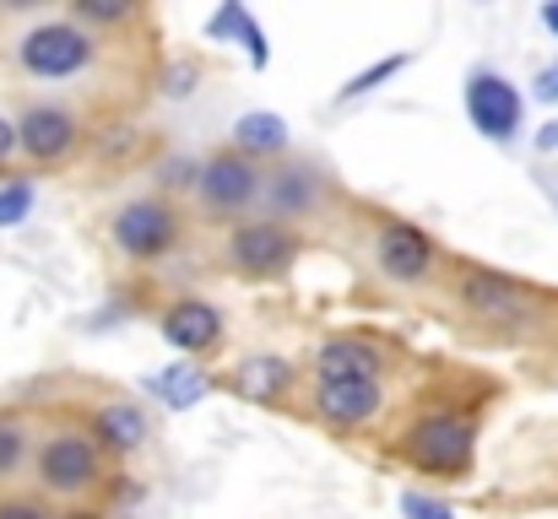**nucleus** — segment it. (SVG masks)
<instances>
[{
    "mask_svg": "<svg viewBox=\"0 0 558 519\" xmlns=\"http://www.w3.org/2000/svg\"><path fill=\"white\" fill-rule=\"evenodd\" d=\"M401 449H407V460H412L417 471L450 477V471H466V466H472L477 433H472V422L456 417V411H428V417H417V422L407 428Z\"/></svg>",
    "mask_w": 558,
    "mask_h": 519,
    "instance_id": "nucleus-1",
    "label": "nucleus"
},
{
    "mask_svg": "<svg viewBox=\"0 0 558 519\" xmlns=\"http://www.w3.org/2000/svg\"><path fill=\"white\" fill-rule=\"evenodd\" d=\"M16 60H22L27 76H44V82L76 76V71H87V60H93V33L76 27V22H44V27H33V33L16 44Z\"/></svg>",
    "mask_w": 558,
    "mask_h": 519,
    "instance_id": "nucleus-2",
    "label": "nucleus"
},
{
    "mask_svg": "<svg viewBox=\"0 0 558 519\" xmlns=\"http://www.w3.org/2000/svg\"><path fill=\"white\" fill-rule=\"evenodd\" d=\"M98 471H104V455L87 433H54L38 449V487L44 493H60V498L87 493L98 482Z\"/></svg>",
    "mask_w": 558,
    "mask_h": 519,
    "instance_id": "nucleus-3",
    "label": "nucleus"
},
{
    "mask_svg": "<svg viewBox=\"0 0 558 519\" xmlns=\"http://www.w3.org/2000/svg\"><path fill=\"white\" fill-rule=\"evenodd\" d=\"M466 114H472V125L488 136V141H515V131H521V120H526V103H521V92H515V82L510 76H499V71H472L466 76Z\"/></svg>",
    "mask_w": 558,
    "mask_h": 519,
    "instance_id": "nucleus-4",
    "label": "nucleus"
},
{
    "mask_svg": "<svg viewBox=\"0 0 558 519\" xmlns=\"http://www.w3.org/2000/svg\"><path fill=\"white\" fill-rule=\"evenodd\" d=\"M174 238H180V217H174L169 200H131L114 217V244L131 260H158V255L174 249Z\"/></svg>",
    "mask_w": 558,
    "mask_h": 519,
    "instance_id": "nucleus-5",
    "label": "nucleus"
},
{
    "mask_svg": "<svg viewBox=\"0 0 558 519\" xmlns=\"http://www.w3.org/2000/svg\"><path fill=\"white\" fill-rule=\"evenodd\" d=\"M195 195L206 211H244L260 200V169L239 152H217L195 169Z\"/></svg>",
    "mask_w": 558,
    "mask_h": 519,
    "instance_id": "nucleus-6",
    "label": "nucleus"
},
{
    "mask_svg": "<svg viewBox=\"0 0 558 519\" xmlns=\"http://www.w3.org/2000/svg\"><path fill=\"white\" fill-rule=\"evenodd\" d=\"M374 265L385 282H423L434 271V238L412 222H385L379 238H374Z\"/></svg>",
    "mask_w": 558,
    "mask_h": 519,
    "instance_id": "nucleus-7",
    "label": "nucleus"
},
{
    "mask_svg": "<svg viewBox=\"0 0 558 519\" xmlns=\"http://www.w3.org/2000/svg\"><path fill=\"white\" fill-rule=\"evenodd\" d=\"M293 255H299V238H293L282 222H244V227H233V238H228V260H233V271H244V276H271V271H282Z\"/></svg>",
    "mask_w": 558,
    "mask_h": 519,
    "instance_id": "nucleus-8",
    "label": "nucleus"
},
{
    "mask_svg": "<svg viewBox=\"0 0 558 519\" xmlns=\"http://www.w3.org/2000/svg\"><path fill=\"white\" fill-rule=\"evenodd\" d=\"M82 125L71 109L60 103H33L22 120H16V152H27L33 163H60L71 147H76Z\"/></svg>",
    "mask_w": 558,
    "mask_h": 519,
    "instance_id": "nucleus-9",
    "label": "nucleus"
},
{
    "mask_svg": "<svg viewBox=\"0 0 558 519\" xmlns=\"http://www.w3.org/2000/svg\"><path fill=\"white\" fill-rule=\"evenodd\" d=\"M315 406L331 428H364L379 417L385 406V390L379 379H320L315 384Z\"/></svg>",
    "mask_w": 558,
    "mask_h": 519,
    "instance_id": "nucleus-10",
    "label": "nucleus"
},
{
    "mask_svg": "<svg viewBox=\"0 0 558 519\" xmlns=\"http://www.w3.org/2000/svg\"><path fill=\"white\" fill-rule=\"evenodd\" d=\"M163 342L180 351H211L222 342V314L206 298H180L163 309Z\"/></svg>",
    "mask_w": 558,
    "mask_h": 519,
    "instance_id": "nucleus-11",
    "label": "nucleus"
},
{
    "mask_svg": "<svg viewBox=\"0 0 558 519\" xmlns=\"http://www.w3.org/2000/svg\"><path fill=\"white\" fill-rule=\"evenodd\" d=\"M461 304L477 314V320H521V309H526V293L510 282V276H499V271H466L461 276Z\"/></svg>",
    "mask_w": 558,
    "mask_h": 519,
    "instance_id": "nucleus-12",
    "label": "nucleus"
},
{
    "mask_svg": "<svg viewBox=\"0 0 558 519\" xmlns=\"http://www.w3.org/2000/svg\"><path fill=\"white\" fill-rule=\"evenodd\" d=\"M93 433H98V438H93L98 449L131 455V449H142V444H147V433H153V428H147V411H142L136 400H109V406L93 417Z\"/></svg>",
    "mask_w": 558,
    "mask_h": 519,
    "instance_id": "nucleus-13",
    "label": "nucleus"
},
{
    "mask_svg": "<svg viewBox=\"0 0 558 519\" xmlns=\"http://www.w3.org/2000/svg\"><path fill=\"white\" fill-rule=\"evenodd\" d=\"M206 33H211V38H228V44H239V49H244V60H250L255 71H266V65H271V49H266V33H260V22H255V11H244L239 0H228V5H217V16L206 22Z\"/></svg>",
    "mask_w": 558,
    "mask_h": 519,
    "instance_id": "nucleus-14",
    "label": "nucleus"
},
{
    "mask_svg": "<svg viewBox=\"0 0 558 519\" xmlns=\"http://www.w3.org/2000/svg\"><path fill=\"white\" fill-rule=\"evenodd\" d=\"M147 390H153V400H158L163 411H190V406H201V400L211 395V379H206V368H195V362H174V368L153 373Z\"/></svg>",
    "mask_w": 558,
    "mask_h": 519,
    "instance_id": "nucleus-15",
    "label": "nucleus"
},
{
    "mask_svg": "<svg viewBox=\"0 0 558 519\" xmlns=\"http://www.w3.org/2000/svg\"><path fill=\"white\" fill-rule=\"evenodd\" d=\"M288 147V120L282 114H266V109H255V114H239L233 120V152L239 158H271V152H282Z\"/></svg>",
    "mask_w": 558,
    "mask_h": 519,
    "instance_id": "nucleus-16",
    "label": "nucleus"
},
{
    "mask_svg": "<svg viewBox=\"0 0 558 519\" xmlns=\"http://www.w3.org/2000/svg\"><path fill=\"white\" fill-rule=\"evenodd\" d=\"M320 379H379V357L364 342H326L315 346V384Z\"/></svg>",
    "mask_w": 558,
    "mask_h": 519,
    "instance_id": "nucleus-17",
    "label": "nucleus"
},
{
    "mask_svg": "<svg viewBox=\"0 0 558 519\" xmlns=\"http://www.w3.org/2000/svg\"><path fill=\"white\" fill-rule=\"evenodd\" d=\"M233 384H239V395L277 400V395L293 384V362H288V357H271V351H255V357H244V362H239Z\"/></svg>",
    "mask_w": 558,
    "mask_h": 519,
    "instance_id": "nucleus-18",
    "label": "nucleus"
},
{
    "mask_svg": "<svg viewBox=\"0 0 558 519\" xmlns=\"http://www.w3.org/2000/svg\"><path fill=\"white\" fill-rule=\"evenodd\" d=\"M260 200H266L271 217H304L315 206V178L304 169H282L271 173V184L260 178Z\"/></svg>",
    "mask_w": 558,
    "mask_h": 519,
    "instance_id": "nucleus-19",
    "label": "nucleus"
},
{
    "mask_svg": "<svg viewBox=\"0 0 558 519\" xmlns=\"http://www.w3.org/2000/svg\"><path fill=\"white\" fill-rule=\"evenodd\" d=\"M396 71H407V54H385L379 65H369V71H359V76H353V82H348V87H342L337 98H342V103H353V98H369L374 87H379V82H390Z\"/></svg>",
    "mask_w": 558,
    "mask_h": 519,
    "instance_id": "nucleus-20",
    "label": "nucleus"
},
{
    "mask_svg": "<svg viewBox=\"0 0 558 519\" xmlns=\"http://www.w3.org/2000/svg\"><path fill=\"white\" fill-rule=\"evenodd\" d=\"M33 184L27 178H11V184H0V227H16V222H27V211H33Z\"/></svg>",
    "mask_w": 558,
    "mask_h": 519,
    "instance_id": "nucleus-21",
    "label": "nucleus"
},
{
    "mask_svg": "<svg viewBox=\"0 0 558 519\" xmlns=\"http://www.w3.org/2000/svg\"><path fill=\"white\" fill-rule=\"evenodd\" d=\"M22 455H27V433L16 422H0V477H11L22 466Z\"/></svg>",
    "mask_w": 558,
    "mask_h": 519,
    "instance_id": "nucleus-22",
    "label": "nucleus"
},
{
    "mask_svg": "<svg viewBox=\"0 0 558 519\" xmlns=\"http://www.w3.org/2000/svg\"><path fill=\"white\" fill-rule=\"evenodd\" d=\"M401 515L407 519H456V509L445 498H428V493H401Z\"/></svg>",
    "mask_w": 558,
    "mask_h": 519,
    "instance_id": "nucleus-23",
    "label": "nucleus"
},
{
    "mask_svg": "<svg viewBox=\"0 0 558 519\" xmlns=\"http://www.w3.org/2000/svg\"><path fill=\"white\" fill-rule=\"evenodd\" d=\"M131 16V5L125 0H76V22H125Z\"/></svg>",
    "mask_w": 558,
    "mask_h": 519,
    "instance_id": "nucleus-24",
    "label": "nucleus"
},
{
    "mask_svg": "<svg viewBox=\"0 0 558 519\" xmlns=\"http://www.w3.org/2000/svg\"><path fill=\"white\" fill-rule=\"evenodd\" d=\"M195 82H201V65H195V60H180V65H169L163 92H169V98H190V92H195Z\"/></svg>",
    "mask_w": 558,
    "mask_h": 519,
    "instance_id": "nucleus-25",
    "label": "nucleus"
},
{
    "mask_svg": "<svg viewBox=\"0 0 558 519\" xmlns=\"http://www.w3.org/2000/svg\"><path fill=\"white\" fill-rule=\"evenodd\" d=\"M0 519H54V515H49L38 498H5V504H0Z\"/></svg>",
    "mask_w": 558,
    "mask_h": 519,
    "instance_id": "nucleus-26",
    "label": "nucleus"
},
{
    "mask_svg": "<svg viewBox=\"0 0 558 519\" xmlns=\"http://www.w3.org/2000/svg\"><path fill=\"white\" fill-rule=\"evenodd\" d=\"M537 98H543V103H558V60L537 71Z\"/></svg>",
    "mask_w": 558,
    "mask_h": 519,
    "instance_id": "nucleus-27",
    "label": "nucleus"
},
{
    "mask_svg": "<svg viewBox=\"0 0 558 519\" xmlns=\"http://www.w3.org/2000/svg\"><path fill=\"white\" fill-rule=\"evenodd\" d=\"M11 152H16V125H11V120H0V169L11 163Z\"/></svg>",
    "mask_w": 558,
    "mask_h": 519,
    "instance_id": "nucleus-28",
    "label": "nucleus"
},
{
    "mask_svg": "<svg viewBox=\"0 0 558 519\" xmlns=\"http://www.w3.org/2000/svg\"><path fill=\"white\" fill-rule=\"evenodd\" d=\"M537 152H558V120H548V125L537 131Z\"/></svg>",
    "mask_w": 558,
    "mask_h": 519,
    "instance_id": "nucleus-29",
    "label": "nucleus"
},
{
    "mask_svg": "<svg viewBox=\"0 0 558 519\" xmlns=\"http://www.w3.org/2000/svg\"><path fill=\"white\" fill-rule=\"evenodd\" d=\"M190 178H195L190 163H169V173H163V184H190Z\"/></svg>",
    "mask_w": 558,
    "mask_h": 519,
    "instance_id": "nucleus-30",
    "label": "nucleus"
},
{
    "mask_svg": "<svg viewBox=\"0 0 558 519\" xmlns=\"http://www.w3.org/2000/svg\"><path fill=\"white\" fill-rule=\"evenodd\" d=\"M543 27H548V33H558V0H548V5H543Z\"/></svg>",
    "mask_w": 558,
    "mask_h": 519,
    "instance_id": "nucleus-31",
    "label": "nucleus"
},
{
    "mask_svg": "<svg viewBox=\"0 0 558 519\" xmlns=\"http://www.w3.org/2000/svg\"><path fill=\"white\" fill-rule=\"evenodd\" d=\"M65 519H104V515H93V509H76V515H65Z\"/></svg>",
    "mask_w": 558,
    "mask_h": 519,
    "instance_id": "nucleus-32",
    "label": "nucleus"
}]
</instances>
